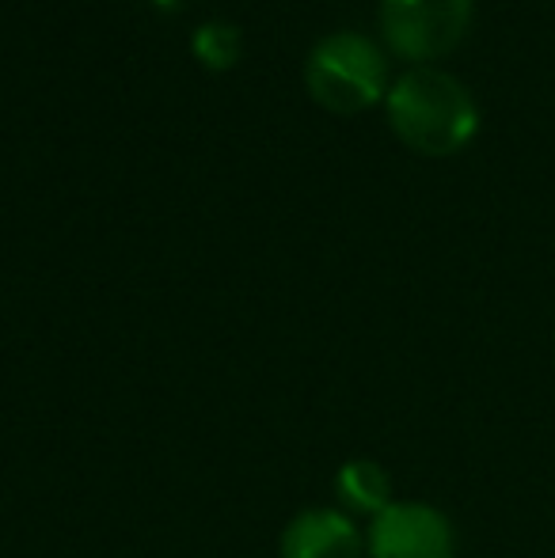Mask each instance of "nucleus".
Returning <instances> with one entry per match:
<instances>
[{"label": "nucleus", "instance_id": "nucleus-5", "mask_svg": "<svg viewBox=\"0 0 555 558\" xmlns=\"http://www.w3.org/2000/svg\"><path fill=\"white\" fill-rule=\"evenodd\" d=\"M281 558H362V536L350 517L335 509H309L289 521Z\"/></svg>", "mask_w": 555, "mask_h": 558}, {"label": "nucleus", "instance_id": "nucleus-7", "mask_svg": "<svg viewBox=\"0 0 555 558\" xmlns=\"http://www.w3.org/2000/svg\"><path fill=\"white\" fill-rule=\"evenodd\" d=\"M237 50H240V38L232 27H221V23H214V27H206L198 35V53L202 61H209V65H232L237 61Z\"/></svg>", "mask_w": 555, "mask_h": 558}, {"label": "nucleus", "instance_id": "nucleus-3", "mask_svg": "<svg viewBox=\"0 0 555 558\" xmlns=\"http://www.w3.org/2000/svg\"><path fill=\"white\" fill-rule=\"evenodd\" d=\"M472 0H381V31L396 58L437 61L464 43Z\"/></svg>", "mask_w": 555, "mask_h": 558}, {"label": "nucleus", "instance_id": "nucleus-1", "mask_svg": "<svg viewBox=\"0 0 555 558\" xmlns=\"http://www.w3.org/2000/svg\"><path fill=\"white\" fill-rule=\"evenodd\" d=\"M388 125L422 156H453L480 133V107L457 76L434 65L403 73L385 96Z\"/></svg>", "mask_w": 555, "mask_h": 558}, {"label": "nucleus", "instance_id": "nucleus-4", "mask_svg": "<svg viewBox=\"0 0 555 558\" xmlns=\"http://www.w3.org/2000/svg\"><path fill=\"white\" fill-rule=\"evenodd\" d=\"M370 558H453V529L434 506L393 501L370 524Z\"/></svg>", "mask_w": 555, "mask_h": 558}, {"label": "nucleus", "instance_id": "nucleus-2", "mask_svg": "<svg viewBox=\"0 0 555 558\" xmlns=\"http://www.w3.org/2000/svg\"><path fill=\"white\" fill-rule=\"evenodd\" d=\"M304 84L324 111L358 114L388 96V61L373 38L339 31L312 46L304 61Z\"/></svg>", "mask_w": 555, "mask_h": 558}, {"label": "nucleus", "instance_id": "nucleus-6", "mask_svg": "<svg viewBox=\"0 0 555 558\" xmlns=\"http://www.w3.org/2000/svg\"><path fill=\"white\" fill-rule=\"evenodd\" d=\"M339 494L365 513H381V509L393 506V483L373 460H350L339 471Z\"/></svg>", "mask_w": 555, "mask_h": 558}]
</instances>
